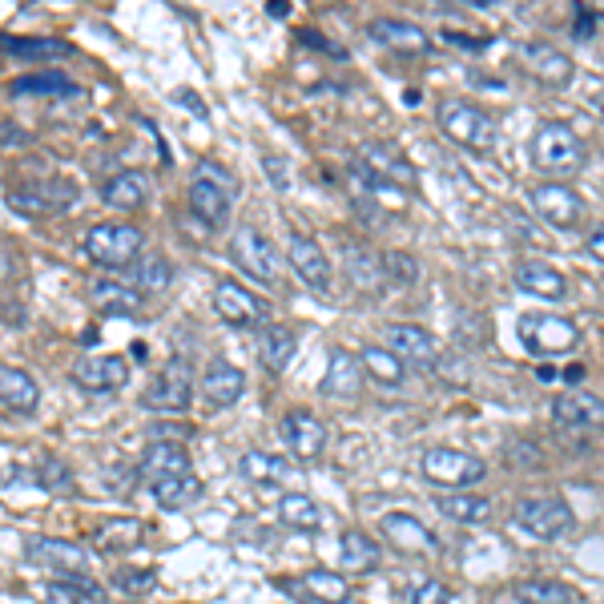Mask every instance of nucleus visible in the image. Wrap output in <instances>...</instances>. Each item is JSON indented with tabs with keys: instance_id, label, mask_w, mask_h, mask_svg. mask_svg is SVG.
Masks as SVG:
<instances>
[{
	"instance_id": "nucleus-1",
	"label": "nucleus",
	"mask_w": 604,
	"mask_h": 604,
	"mask_svg": "<svg viewBox=\"0 0 604 604\" xmlns=\"http://www.w3.org/2000/svg\"><path fill=\"white\" fill-rule=\"evenodd\" d=\"M532 166L548 178H572L584 166V141L568 122H544L532 134Z\"/></svg>"
},
{
	"instance_id": "nucleus-2",
	"label": "nucleus",
	"mask_w": 604,
	"mask_h": 604,
	"mask_svg": "<svg viewBox=\"0 0 604 604\" xmlns=\"http://www.w3.org/2000/svg\"><path fill=\"white\" fill-rule=\"evenodd\" d=\"M238 194L235 173H226L214 161H202L190 178V214L206 226H223L230 218V202Z\"/></svg>"
},
{
	"instance_id": "nucleus-3",
	"label": "nucleus",
	"mask_w": 604,
	"mask_h": 604,
	"mask_svg": "<svg viewBox=\"0 0 604 604\" xmlns=\"http://www.w3.org/2000/svg\"><path fill=\"white\" fill-rule=\"evenodd\" d=\"M81 247H86L89 259L98 262V266H105V271H125V266L137 262V254L146 247V235L129 223H98L86 235Z\"/></svg>"
},
{
	"instance_id": "nucleus-4",
	"label": "nucleus",
	"mask_w": 604,
	"mask_h": 604,
	"mask_svg": "<svg viewBox=\"0 0 604 604\" xmlns=\"http://www.w3.org/2000/svg\"><path fill=\"white\" fill-rule=\"evenodd\" d=\"M512 520H516L528 536H536V540H560V536H568V532L577 528L572 508H568L560 495H524V500L512 508Z\"/></svg>"
},
{
	"instance_id": "nucleus-5",
	"label": "nucleus",
	"mask_w": 604,
	"mask_h": 604,
	"mask_svg": "<svg viewBox=\"0 0 604 604\" xmlns=\"http://www.w3.org/2000/svg\"><path fill=\"white\" fill-rule=\"evenodd\" d=\"M440 125H444V134L456 141V146H468L476 153H488L495 146V122L480 105H471V101H444L440 105Z\"/></svg>"
},
{
	"instance_id": "nucleus-6",
	"label": "nucleus",
	"mask_w": 604,
	"mask_h": 604,
	"mask_svg": "<svg viewBox=\"0 0 604 604\" xmlns=\"http://www.w3.org/2000/svg\"><path fill=\"white\" fill-rule=\"evenodd\" d=\"M520 343L528 346L532 355H565L580 343L577 322L565 319V315H548V310H536V315H524L520 319Z\"/></svg>"
},
{
	"instance_id": "nucleus-7",
	"label": "nucleus",
	"mask_w": 604,
	"mask_h": 604,
	"mask_svg": "<svg viewBox=\"0 0 604 604\" xmlns=\"http://www.w3.org/2000/svg\"><path fill=\"white\" fill-rule=\"evenodd\" d=\"M423 476L440 488H459V492H468L471 483L483 480V459L480 456H468V452H456V447H432V452H423Z\"/></svg>"
},
{
	"instance_id": "nucleus-8",
	"label": "nucleus",
	"mask_w": 604,
	"mask_h": 604,
	"mask_svg": "<svg viewBox=\"0 0 604 604\" xmlns=\"http://www.w3.org/2000/svg\"><path fill=\"white\" fill-rule=\"evenodd\" d=\"M230 259H235L250 278L278 286V250H274L271 238L259 235L254 226L235 230V238H230Z\"/></svg>"
},
{
	"instance_id": "nucleus-9",
	"label": "nucleus",
	"mask_w": 604,
	"mask_h": 604,
	"mask_svg": "<svg viewBox=\"0 0 604 604\" xmlns=\"http://www.w3.org/2000/svg\"><path fill=\"white\" fill-rule=\"evenodd\" d=\"M190 391H194V387H190V363H185V358H170V363L158 371V379L146 387L141 408L178 415V411L190 408Z\"/></svg>"
},
{
	"instance_id": "nucleus-10",
	"label": "nucleus",
	"mask_w": 604,
	"mask_h": 604,
	"mask_svg": "<svg viewBox=\"0 0 604 604\" xmlns=\"http://www.w3.org/2000/svg\"><path fill=\"white\" fill-rule=\"evenodd\" d=\"M532 210L540 214L544 223L556 226V230H568L584 218V197L565 182H540L532 185Z\"/></svg>"
},
{
	"instance_id": "nucleus-11",
	"label": "nucleus",
	"mask_w": 604,
	"mask_h": 604,
	"mask_svg": "<svg viewBox=\"0 0 604 604\" xmlns=\"http://www.w3.org/2000/svg\"><path fill=\"white\" fill-rule=\"evenodd\" d=\"M214 310H218V319L230 322V327H254V322L266 319V307H262L259 295H250L247 286L235 283V278H223V283L214 286Z\"/></svg>"
},
{
	"instance_id": "nucleus-12",
	"label": "nucleus",
	"mask_w": 604,
	"mask_h": 604,
	"mask_svg": "<svg viewBox=\"0 0 604 604\" xmlns=\"http://www.w3.org/2000/svg\"><path fill=\"white\" fill-rule=\"evenodd\" d=\"M69 379L89 395H110L117 387L129 383V363L122 355H98V358H81L73 371H69Z\"/></svg>"
},
{
	"instance_id": "nucleus-13",
	"label": "nucleus",
	"mask_w": 604,
	"mask_h": 604,
	"mask_svg": "<svg viewBox=\"0 0 604 604\" xmlns=\"http://www.w3.org/2000/svg\"><path fill=\"white\" fill-rule=\"evenodd\" d=\"M383 536L391 540V548L408 556H435L440 552V536H435L423 520L408 516V512H391V516H383Z\"/></svg>"
},
{
	"instance_id": "nucleus-14",
	"label": "nucleus",
	"mask_w": 604,
	"mask_h": 604,
	"mask_svg": "<svg viewBox=\"0 0 604 604\" xmlns=\"http://www.w3.org/2000/svg\"><path fill=\"white\" fill-rule=\"evenodd\" d=\"M552 420L577 432H604V399L592 391H560L552 399Z\"/></svg>"
},
{
	"instance_id": "nucleus-15",
	"label": "nucleus",
	"mask_w": 604,
	"mask_h": 604,
	"mask_svg": "<svg viewBox=\"0 0 604 604\" xmlns=\"http://www.w3.org/2000/svg\"><path fill=\"white\" fill-rule=\"evenodd\" d=\"M286 262L295 266V274L310 286V290H327V286H331L334 266H331V259L322 254V247L315 238L290 235V242H286Z\"/></svg>"
},
{
	"instance_id": "nucleus-16",
	"label": "nucleus",
	"mask_w": 604,
	"mask_h": 604,
	"mask_svg": "<svg viewBox=\"0 0 604 604\" xmlns=\"http://www.w3.org/2000/svg\"><path fill=\"white\" fill-rule=\"evenodd\" d=\"M73 202V185L65 182H37V185H21L9 194V210L29 214V218H45V214H57Z\"/></svg>"
},
{
	"instance_id": "nucleus-17",
	"label": "nucleus",
	"mask_w": 604,
	"mask_h": 604,
	"mask_svg": "<svg viewBox=\"0 0 604 604\" xmlns=\"http://www.w3.org/2000/svg\"><path fill=\"white\" fill-rule=\"evenodd\" d=\"M520 57L528 65V73L548 89H565L572 81V57L548 45V41H528V45H520Z\"/></svg>"
},
{
	"instance_id": "nucleus-18",
	"label": "nucleus",
	"mask_w": 604,
	"mask_h": 604,
	"mask_svg": "<svg viewBox=\"0 0 604 604\" xmlns=\"http://www.w3.org/2000/svg\"><path fill=\"white\" fill-rule=\"evenodd\" d=\"M242 391H247V375L230 358H210V367L202 375V399L210 408H235Z\"/></svg>"
},
{
	"instance_id": "nucleus-19",
	"label": "nucleus",
	"mask_w": 604,
	"mask_h": 604,
	"mask_svg": "<svg viewBox=\"0 0 604 604\" xmlns=\"http://www.w3.org/2000/svg\"><path fill=\"white\" fill-rule=\"evenodd\" d=\"M29 556L37 565H49L57 572H69V577H89V552L73 540H57V536H37L29 540Z\"/></svg>"
},
{
	"instance_id": "nucleus-20",
	"label": "nucleus",
	"mask_w": 604,
	"mask_h": 604,
	"mask_svg": "<svg viewBox=\"0 0 604 604\" xmlns=\"http://www.w3.org/2000/svg\"><path fill=\"white\" fill-rule=\"evenodd\" d=\"M512 278H516V286L524 290V295L532 298H544V303H565L568 298V278L556 266H548V262H520L516 271H512Z\"/></svg>"
},
{
	"instance_id": "nucleus-21",
	"label": "nucleus",
	"mask_w": 604,
	"mask_h": 604,
	"mask_svg": "<svg viewBox=\"0 0 604 604\" xmlns=\"http://www.w3.org/2000/svg\"><path fill=\"white\" fill-rule=\"evenodd\" d=\"M283 440L298 459H315L322 456V447H327V428H322L310 411L295 408L283 415Z\"/></svg>"
},
{
	"instance_id": "nucleus-22",
	"label": "nucleus",
	"mask_w": 604,
	"mask_h": 604,
	"mask_svg": "<svg viewBox=\"0 0 604 604\" xmlns=\"http://www.w3.org/2000/svg\"><path fill=\"white\" fill-rule=\"evenodd\" d=\"M355 170L367 173V178H379V182H387V185H399V190L415 182V170L408 166V158H399V153L387 149V146H367L363 149Z\"/></svg>"
},
{
	"instance_id": "nucleus-23",
	"label": "nucleus",
	"mask_w": 604,
	"mask_h": 604,
	"mask_svg": "<svg viewBox=\"0 0 604 604\" xmlns=\"http://www.w3.org/2000/svg\"><path fill=\"white\" fill-rule=\"evenodd\" d=\"M371 37L395 53H411V57L432 49V37H428L420 25H411V21H395V16H375V21H371Z\"/></svg>"
},
{
	"instance_id": "nucleus-24",
	"label": "nucleus",
	"mask_w": 604,
	"mask_h": 604,
	"mask_svg": "<svg viewBox=\"0 0 604 604\" xmlns=\"http://www.w3.org/2000/svg\"><path fill=\"white\" fill-rule=\"evenodd\" d=\"M141 480L153 488L161 480H178V476H190V456H185L182 444H149L146 456H141Z\"/></svg>"
},
{
	"instance_id": "nucleus-25",
	"label": "nucleus",
	"mask_w": 604,
	"mask_h": 604,
	"mask_svg": "<svg viewBox=\"0 0 604 604\" xmlns=\"http://www.w3.org/2000/svg\"><path fill=\"white\" fill-rule=\"evenodd\" d=\"M0 399H4V408L16 411V415H33L41 403L37 379H33L29 371L4 363V367H0Z\"/></svg>"
},
{
	"instance_id": "nucleus-26",
	"label": "nucleus",
	"mask_w": 604,
	"mask_h": 604,
	"mask_svg": "<svg viewBox=\"0 0 604 604\" xmlns=\"http://www.w3.org/2000/svg\"><path fill=\"white\" fill-rule=\"evenodd\" d=\"M387 346L403 363H432L435 358V339L423 327H411V322H391L387 327Z\"/></svg>"
},
{
	"instance_id": "nucleus-27",
	"label": "nucleus",
	"mask_w": 604,
	"mask_h": 604,
	"mask_svg": "<svg viewBox=\"0 0 604 604\" xmlns=\"http://www.w3.org/2000/svg\"><path fill=\"white\" fill-rule=\"evenodd\" d=\"M146 197H149V178L141 170L113 173L110 182H105V190H101V202L113 206V210H137Z\"/></svg>"
},
{
	"instance_id": "nucleus-28",
	"label": "nucleus",
	"mask_w": 604,
	"mask_h": 604,
	"mask_svg": "<svg viewBox=\"0 0 604 604\" xmlns=\"http://www.w3.org/2000/svg\"><path fill=\"white\" fill-rule=\"evenodd\" d=\"M363 358H355L351 351H331V363H327V375H322V395H355L363 387Z\"/></svg>"
},
{
	"instance_id": "nucleus-29",
	"label": "nucleus",
	"mask_w": 604,
	"mask_h": 604,
	"mask_svg": "<svg viewBox=\"0 0 604 604\" xmlns=\"http://www.w3.org/2000/svg\"><path fill=\"white\" fill-rule=\"evenodd\" d=\"M89 303L101 315H137L141 310V295H137L134 286H122L113 283V278H98V283L89 286Z\"/></svg>"
},
{
	"instance_id": "nucleus-30",
	"label": "nucleus",
	"mask_w": 604,
	"mask_h": 604,
	"mask_svg": "<svg viewBox=\"0 0 604 604\" xmlns=\"http://www.w3.org/2000/svg\"><path fill=\"white\" fill-rule=\"evenodd\" d=\"M295 351H298V339H295V331H290V327H278V322L262 327V334H259V355H262V363L274 371V375H283V371L290 367Z\"/></svg>"
},
{
	"instance_id": "nucleus-31",
	"label": "nucleus",
	"mask_w": 604,
	"mask_h": 604,
	"mask_svg": "<svg viewBox=\"0 0 604 604\" xmlns=\"http://www.w3.org/2000/svg\"><path fill=\"white\" fill-rule=\"evenodd\" d=\"M339 565L346 572H371V568L379 565V548H375V540H371L367 532L351 528L339 536Z\"/></svg>"
},
{
	"instance_id": "nucleus-32",
	"label": "nucleus",
	"mask_w": 604,
	"mask_h": 604,
	"mask_svg": "<svg viewBox=\"0 0 604 604\" xmlns=\"http://www.w3.org/2000/svg\"><path fill=\"white\" fill-rule=\"evenodd\" d=\"M435 508H440V516L456 520V524H483V520L492 516V504L471 492H447L435 500Z\"/></svg>"
},
{
	"instance_id": "nucleus-33",
	"label": "nucleus",
	"mask_w": 604,
	"mask_h": 604,
	"mask_svg": "<svg viewBox=\"0 0 604 604\" xmlns=\"http://www.w3.org/2000/svg\"><path fill=\"white\" fill-rule=\"evenodd\" d=\"M13 98H29V93H45V98H77L81 86H73L69 77H61L57 69L49 73H29V77H16L13 86H9Z\"/></svg>"
},
{
	"instance_id": "nucleus-34",
	"label": "nucleus",
	"mask_w": 604,
	"mask_h": 604,
	"mask_svg": "<svg viewBox=\"0 0 604 604\" xmlns=\"http://www.w3.org/2000/svg\"><path fill=\"white\" fill-rule=\"evenodd\" d=\"M4 53L25 61H53V57H73V45L61 37H4Z\"/></svg>"
},
{
	"instance_id": "nucleus-35",
	"label": "nucleus",
	"mask_w": 604,
	"mask_h": 604,
	"mask_svg": "<svg viewBox=\"0 0 604 604\" xmlns=\"http://www.w3.org/2000/svg\"><path fill=\"white\" fill-rule=\"evenodd\" d=\"M358 358H363V367H367L371 379L383 383V387H399L403 375H408V363L395 355L391 346H367Z\"/></svg>"
},
{
	"instance_id": "nucleus-36",
	"label": "nucleus",
	"mask_w": 604,
	"mask_h": 604,
	"mask_svg": "<svg viewBox=\"0 0 604 604\" xmlns=\"http://www.w3.org/2000/svg\"><path fill=\"white\" fill-rule=\"evenodd\" d=\"M278 520H283L286 528H303V532H315L322 524V512L319 504L303 492H286L278 500Z\"/></svg>"
},
{
	"instance_id": "nucleus-37",
	"label": "nucleus",
	"mask_w": 604,
	"mask_h": 604,
	"mask_svg": "<svg viewBox=\"0 0 604 604\" xmlns=\"http://www.w3.org/2000/svg\"><path fill=\"white\" fill-rule=\"evenodd\" d=\"M303 584H307V596H315L322 604H343L351 596V584L339 572H331V568H310L307 577H303Z\"/></svg>"
},
{
	"instance_id": "nucleus-38",
	"label": "nucleus",
	"mask_w": 604,
	"mask_h": 604,
	"mask_svg": "<svg viewBox=\"0 0 604 604\" xmlns=\"http://www.w3.org/2000/svg\"><path fill=\"white\" fill-rule=\"evenodd\" d=\"M129 271H134L137 290H146V295H158V290H166V286L173 283V266H170V259H161V254L137 259Z\"/></svg>"
},
{
	"instance_id": "nucleus-39",
	"label": "nucleus",
	"mask_w": 604,
	"mask_h": 604,
	"mask_svg": "<svg viewBox=\"0 0 604 604\" xmlns=\"http://www.w3.org/2000/svg\"><path fill=\"white\" fill-rule=\"evenodd\" d=\"M153 492V500H158L161 508H185V504H194L197 495H202V480H197L194 471L190 476H178V480H161L149 488Z\"/></svg>"
},
{
	"instance_id": "nucleus-40",
	"label": "nucleus",
	"mask_w": 604,
	"mask_h": 604,
	"mask_svg": "<svg viewBox=\"0 0 604 604\" xmlns=\"http://www.w3.org/2000/svg\"><path fill=\"white\" fill-rule=\"evenodd\" d=\"M238 471H242V480L259 483V488H271V483H278L286 476V464L266 456V452H247L242 464H238Z\"/></svg>"
},
{
	"instance_id": "nucleus-41",
	"label": "nucleus",
	"mask_w": 604,
	"mask_h": 604,
	"mask_svg": "<svg viewBox=\"0 0 604 604\" xmlns=\"http://www.w3.org/2000/svg\"><path fill=\"white\" fill-rule=\"evenodd\" d=\"M516 596L520 604H572L577 601V592L560 584V580H524L516 584Z\"/></svg>"
},
{
	"instance_id": "nucleus-42",
	"label": "nucleus",
	"mask_w": 604,
	"mask_h": 604,
	"mask_svg": "<svg viewBox=\"0 0 604 604\" xmlns=\"http://www.w3.org/2000/svg\"><path fill=\"white\" fill-rule=\"evenodd\" d=\"M137 540H141V524L137 520H105L98 528V548H105V552L134 548Z\"/></svg>"
},
{
	"instance_id": "nucleus-43",
	"label": "nucleus",
	"mask_w": 604,
	"mask_h": 604,
	"mask_svg": "<svg viewBox=\"0 0 604 604\" xmlns=\"http://www.w3.org/2000/svg\"><path fill=\"white\" fill-rule=\"evenodd\" d=\"M346 259H351V262H346V274H351V278H355L363 290H371V295H375V290L383 286V262L367 259V254H363V250H355V247H346Z\"/></svg>"
},
{
	"instance_id": "nucleus-44",
	"label": "nucleus",
	"mask_w": 604,
	"mask_h": 604,
	"mask_svg": "<svg viewBox=\"0 0 604 604\" xmlns=\"http://www.w3.org/2000/svg\"><path fill=\"white\" fill-rule=\"evenodd\" d=\"M37 483L45 488V492H69V488H73V471H69L65 459L45 456L37 464Z\"/></svg>"
},
{
	"instance_id": "nucleus-45",
	"label": "nucleus",
	"mask_w": 604,
	"mask_h": 604,
	"mask_svg": "<svg viewBox=\"0 0 604 604\" xmlns=\"http://www.w3.org/2000/svg\"><path fill=\"white\" fill-rule=\"evenodd\" d=\"M153 584H158V577L146 568H117L113 572V589L125 592V596H146V592H153Z\"/></svg>"
},
{
	"instance_id": "nucleus-46",
	"label": "nucleus",
	"mask_w": 604,
	"mask_h": 604,
	"mask_svg": "<svg viewBox=\"0 0 604 604\" xmlns=\"http://www.w3.org/2000/svg\"><path fill=\"white\" fill-rule=\"evenodd\" d=\"M383 274H387V283L391 286H411L420 271H415V259H411V254L391 250V254H383Z\"/></svg>"
},
{
	"instance_id": "nucleus-47",
	"label": "nucleus",
	"mask_w": 604,
	"mask_h": 604,
	"mask_svg": "<svg viewBox=\"0 0 604 604\" xmlns=\"http://www.w3.org/2000/svg\"><path fill=\"white\" fill-rule=\"evenodd\" d=\"M403 604H447V584H440V580H420V584L403 596Z\"/></svg>"
},
{
	"instance_id": "nucleus-48",
	"label": "nucleus",
	"mask_w": 604,
	"mask_h": 604,
	"mask_svg": "<svg viewBox=\"0 0 604 604\" xmlns=\"http://www.w3.org/2000/svg\"><path fill=\"white\" fill-rule=\"evenodd\" d=\"M41 604H81V589H77L73 580L69 584H49V589L41 592Z\"/></svg>"
},
{
	"instance_id": "nucleus-49",
	"label": "nucleus",
	"mask_w": 604,
	"mask_h": 604,
	"mask_svg": "<svg viewBox=\"0 0 604 604\" xmlns=\"http://www.w3.org/2000/svg\"><path fill=\"white\" fill-rule=\"evenodd\" d=\"M298 41H303V45H307V49L331 53V57H339V61H343V57H346V49H343V45H331V41L322 37V33H315V29H303V33H298Z\"/></svg>"
},
{
	"instance_id": "nucleus-50",
	"label": "nucleus",
	"mask_w": 604,
	"mask_h": 604,
	"mask_svg": "<svg viewBox=\"0 0 604 604\" xmlns=\"http://www.w3.org/2000/svg\"><path fill=\"white\" fill-rule=\"evenodd\" d=\"M596 21H601V16L580 4V9H577V29H572V33H577V41H589V29L596 25Z\"/></svg>"
},
{
	"instance_id": "nucleus-51",
	"label": "nucleus",
	"mask_w": 604,
	"mask_h": 604,
	"mask_svg": "<svg viewBox=\"0 0 604 604\" xmlns=\"http://www.w3.org/2000/svg\"><path fill=\"white\" fill-rule=\"evenodd\" d=\"M584 250H589L592 259L604 266V226H596V230H589V238H584Z\"/></svg>"
},
{
	"instance_id": "nucleus-52",
	"label": "nucleus",
	"mask_w": 604,
	"mask_h": 604,
	"mask_svg": "<svg viewBox=\"0 0 604 604\" xmlns=\"http://www.w3.org/2000/svg\"><path fill=\"white\" fill-rule=\"evenodd\" d=\"M29 141V134L21 129V125H13V122H4V137H0V146L4 149H13V146H25Z\"/></svg>"
},
{
	"instance_id": "nucleus-53",
	"label": "nucleus",
	"mask_w": 604,
	"mask_h": 604,
	"mask_svg": "<svg viewBox=\"0 0 604 604\" xmlns=\"http://www.w3.org/2000/svg\"><path fill=\"white\" fill-rule=\"evenodd\" d=\"M178 101H182V105H185V110H190V113H197V117H206V105L197 101V93H190V89H182V93H178Z\"/></svg>"
},
{
	"instance_id": "nucleus-54",
	"label": "nucleus",
	"mask_w": 604,
	"mask_h": 604,
	"mask_svg": "<svg viewBox=\"0 0 604 604\" xmlns=\"http://www.w3.org/2000/svg\"><path fill=\"white\" fill-rule=\"evenodd\" d=\"M266 16H278V21L290 16V0H271V4H266Z\"/></svg>"
}]
</instances>
